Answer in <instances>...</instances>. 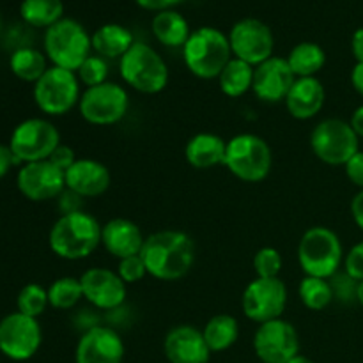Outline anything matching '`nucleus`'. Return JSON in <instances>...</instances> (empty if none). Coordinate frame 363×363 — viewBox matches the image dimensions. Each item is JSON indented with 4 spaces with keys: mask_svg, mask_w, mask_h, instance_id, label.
Returning <instances> with one entry per match:
<instances>
[{
    "mask_svg": "<svg viewBox=\"0 0 363 363\" xmlns=\"http://www.w3.org/2000/svg\"><path fill=\"white\" fill-rule=\"evenodd\" d=\"M41 342L43 332L38 319L16 311L0 321V353L11 360H28L38 353Z\"/></svg>",
    "mask_w": 363,
    "mask_h": 363,
    "instance_id": "14",
    "label": "nucleus"
},
{
    "mask_svg": "<svg viewBox=\"0 0 363 363\" xmlns=\"http://www.w3.org/2000/svg\"><path fill=\"white\" fill-rule=\"evenodd\" d=\"M163 351L170 363H208L211 357L202 330L191 325H177L169 330Z\"/></svg>",
    "mask_w": 363,
    "mask_h": 363,
    "instance_id": "20",
    "label": "nucleus"
},
{
    "mask_svg": "<svg viewBox=\"0 0 363 363\" xmlns=\"http://www.w3.org/2000/svg\"><path fill=\"white\" fill-rule=\"evenodd\" d=\"M287 287L282 279H259L255 277L243 291L241 308L250 321L262 325L282 318L287 305Z\"/></svg>",
    "mask_w": 363,
    "mask_h": 363,
    "instance_id": "12",
    "label": "nucleus"
},
{
    "mask_svg": "<svg viewBox=\"0 0 363 363\" xmlns=\"http://www.w3.org/2000/svg\"><path fill=\"white\" fill-rule=\"evenodd\" d=\"M287 64L293 69L296 78L315 77L326 64V53L321 45L312 41L298 43L289 55L286 57Z\"/></svg>",
    "mask_w": 363,
    "mask_h": 363,
    "instance_id": "28",
    "label": "nucleus"
},
{
    "mask_svg": "<svg viewBox=\"0 0 363 363\" xmlns=\"http://www.w3.org/2000/svg\"><path fill=\"white\" fill-rule=\"evenodd\" d=\"M18 190L32 202H46L60 197L66 191L64 170L53 165L50 160L21 165L16 177Z\"/></svg>",
    "mask_w": 363,
    "mask_h": 363,
    "instance_id": "16",
    "label": "nucleus"
},
{
    "mask_svg": "<svg viewBox=\"0 0 363 363\" xmlns=\"http://www.w3.org/2000/svg\"><path fill=\"white\" fill-rule=\"evenodd\" d=\"M351 216H353L358 229L363 230V190L358 191L351 201Z\"/></svg>",
    "mask_w": 363,
    "mask_h": 363,
    "instance_id": "45",
    "label": "nucleus"
},
{
    "mask_svg": "<svg viewBox=\"0 0 363 363\" xmlns=\"http://www.w3.org/2000/svg\"><path fill=\"white\" fill-rule=\"evenodd\" d=\"M254 351L262 363H287L300 354V337L289 321L273 319L255 330Z\"/></svg>",
    "mask_w": 363,
    "mask_h": 363,
    "instance_id": "15",
    "label": "nucleus"
},
{
    "mask_svg": "<svg viewBox=\"0 0 363 363\" xmlns=\"http://www.w3.org/2000/svg\"><path fill=\"white\" fill-rule=\"evenodd\" d=\"M9 67L16 78L35 84L48 69L46 55L35 48H18L11 55Z\"/></svg>",
    "mask_w": 363,
    "mask_h": 363,
    "instance_id": "31",
    "label": "nucleus"
},
{
    "mask_svg": "<svg viewBox=\"0 0 363 363\" xmlns=\"http://www.w3.org/2000/svg\"><path fill=\"white\" fill-rule=\"evenodd\" d=\"M298 262L307 277L332 279L344 262L342 243L335 230L323 225L305 230L298 243Z\"/></svg>",
    "mask_w": 363,
    "mask_h": 363,
    "instance_id": "4",
    "label": "nucleus"
},
{
    "mask_svg": "<svg viewBox=\"0 0 363 363\" xmlns=\"http://www.w3.org/2000/svg\"><path fill=\"white\" fill-rule=\"evenodd\" d=\"M66 188L82 199L99 197L105 194L112 183V176L106 165L92 158L77 160L69 169L64 172Z\"/></svg>",
    "mask_w": 363,
    "mask_h": 363,
    "instance_id": "21",
    "label": "nucleus"
},
{
    "mask_svg": "<svg viewBox=\"0 0 363 363\" xmlns=\"http://www.w3.org/2000/svg\"><path fill=\"white\" fill-rule=\"evenodd\" d=\"M18 163L20 162H18L16 156L13 155V151H11L9 145L0 144V179H2V177L6 176V174L9 172L14 165H18Z\"/></svg>",
    "mask_w": 363,
    "mask_h": 363,
    "instance_id": "44",
    "label": "nucleus"
},
{
    "mask_svg": "<svg viewBox=\"0 0 363 363\" xmlns=\"http://www.w3.org/2000/svg\"><path fill=\"white\" fill-rule=\"evenodd\" d=\"M140 257L147 275L174 282L188 275L195 262V243L183 230H158L145 238Z\"/></svg>",
    "mask_w": 363,
    "mask_h": 363,
    "instance_id": "1",
    "label": "nucleus"
},
{
    "mask_svg": "<svg viewBox=\"0 0 363 363\" xmlns=\"http://www.w3.org/2000/svg\"><path fill=\"white\" fill-rule=\"evenodd\" d=\"M117 275L128 286V284H137L142 279H145L147 269H145V264L140 255H133V257L121 259L119 266H117Z\"/></svg>",
    "mask_w": 363,
    "mask_h": 363,
    "instance_id": "38",
    "label": "nucleus"
},
{
    "mask_svg": "<svg viewBox=\"0 0 363 363\" xmlns=\"http://www.w3.org/2000/svg\"><path fill=\"white\" fill-rule=\"evenodd\" d=\"M80 87L82 84L74 71L50 66L46 73L34 84V101L46 116H66L80 103Z\"/></svg>",
    "mask_w": 363,
    "mask_h": 363,
    "instance_id": "8",
    "label": "nucleus"
},
{
    "mask_svg": "<svg viewBox=\"0 0 363 363\" xmlns=\"http://www.w3.org/2000/svg\"><path fill=\"white\" fill-rule=\"evenodd\" d=\"M202 335L211 353H222L240 339V323L230 314H216L206 323Z\"/></svg>",
    "mask_w": 363,
    "mask_h": 363,
    "instance_id": "27",
    "label": "nucleus"
},
{
    "mask_svg": "<svg viewBox=\"0 0 363 363\" xmlns=\"http://www.w3.org/2000/svg\"><path fill=\"white\" fill-rule=\"evenodd\" d=\"M227 142L215 133H197L188 140L184 158L194 169L208 170L223 165Z\"/></svg>",
    "mask_w": 363,
    "mask_h": 363,
    "instance_id": "24",
    "label": "nucleus"
},
{
    "mask_svg": "<svg viewBox=\"0 0 363 363\" xmlns=\"http://www.w3.org/2000/svg\"><path fill=\"white\" fill-rule=\"evenodd\" d=\"M351 84H353L354 91L363 98V62L354 64L353 71H351Z\"/></svg>",
    "mask_w": 363,
    "mask_h": 363,
    "instance_id": "47",
    "label": "nucleus"
},
{
    "mask_svg": "<svg viewBox=\"0 0 363 363\" xmlns=\"http://www.w3.org/2000/svg\"><path fill=\"white\" fill-rule=\"evenodd\" d=\"M234 177L245 183H261L272 172V147L262 137L254 133L234 135L227 140L225 162Z\"/></svg>",
    "mask_w": 363,
    "mask_h": 363,
    "instance_id": "7",
    "label": "nucleus"
},
{
    "mask_svg": "<svg viewBox=\"0 0 363 363\" xmlns=\"http://www.w3.org/2000/svg\"><path fill=\"white\" fill-rule=\"evenodd\" d=\"M346 169V176L354 186H358L360 190H363V151H358L350 162L344 165Z\"/></svg>",
    "mask_w": 363,
    "mask_h": 363,
    "instance_id": "40",
    "label": "nucleus"
},
{
    "mask_svg": "<svg viewBox=\"0 0 363 363\" xmlns=\"http://www.w3.org/2000/svg\"><path fill=\"white\" fill-rule=\"evenodd\" d=\"M45 55L53 66L64 67L77 73L89 55H92L91 35L80 21L73 18H62L46 28L45 32Z\"/></svg>",
    "mask_w": 363,
    "mask_h": 363,
    "instance_id": "6",
    "label": "nucleus"
},
{
    "mask_svg": "<svg viewBox=\"0 0 363 363\" xmlns=\"http://www.w3.org/2000/svg\"><path fill=\"white\" fill-rule=\"evenodd\" d=\"M48 160L53 163V165L59 167L60 170H64V172H66V170L69 169L74 162H77V156H74V151L69 147V145L60 144L59 147L52 152V156H50Z\"/></svg>",
    "mask_w": 363,
    "mask_h": 363,
    "instance_id": "41",
    "label": "nucleus"
},
{
    "mask_svg": "<svg viewBox=\"0 0 363 363\" xmlns=\"http://www.w3.org/2000/svg\"><path fill=\"white\" fill-rule=\"evenodd\" d=\"M344 272L357 282L363 280V241L354 245L344 257Z\"/></svg>",
    "mask_w": 363,
    "mask_h": 363,
    "instance_id": "39",
    "label": "nucleus"
},
{
    "mask_svg": "<svg viewBox=\"0 0 363 363\" xmlns=\"http://www.w3.org/2000/svg\"><path fill=\"white\" fill-rule=\"evenodd\" d=\"M80 284L85 300L99 311H117L126 301V284L108 268H89L82 273Z\"/></svg>",
    "mask_w": 363,
    "mask_h": 363,
    "instance_id": "17",
    "label": "nucleus"
},
{
    "mask_svg": "<svg viewBox=\"0 0 363 363\" xmlns=\"http://www.w3.org/2000/svg\"><path fill=\"white\" fill-rule=\"evenodd\" d=\"M108 73L110 67L106 59L99 55H89L87 59L84 60L80 67L77 69V77L80 80V84L84 85L85 89L96 87V85H101L105 82H108Z\"/></svg>",
    "mask_w": 363,
    "mask_h": 363,
    "instance_id": "35",
    "label": "nucleus"
},
{
    "mask_svg": "<svg viewBox=\"0 0 363 363\" xmlns=\"http://www.w3.org/2000/svg\"><path fill=\"white\" fill-rule=\"evenodd\" d=\"M287 363H314L308 357H303V354H296L294 358H291Z\"/></svg>",
    "mask_w": 363,
    "mask_h": 363,
    "instance_id": "49",
    "label": "nucleus"
},
{
    "mask_svg": "<svg viewBox=\"0 0 363 363\" xmlns=\"http://www.w3.org/2000/svg\"><path fill=\"white\" fill-rule=\"evenodd\" d=\"M351 52H353V57L357 59V64L363 62V27L357 28L351 38Z\"/></svg>",
    "mask_w": 363,
    "mask_h": 363,
    "instance_id": "46",
    "label": "nucleus"
},
{
    "mask_svg": "<svg viewBox=\"0 0 363 363\" xmlns=\"http://www.w3.org/2000/svg\"><path fill=\"white\" fill-rule=\"evenodd\" d=\"M135 2H137V6L142 7V9L160 13V11L172 9V7H176L177 4H181L183 0H135Z\"/></svg>",
    "mask_w": 363,
    "mask_h": 363,
    "instance_id": "43",
    "label": "nucleus"
},
{
    "mask_svg": "<svg viewBox=\"0 0 363 363\" xmlns=\"http://www.w3.org/2000/svg\"><path fill=\"white\" fill-rule=\"evenodd\" d=\"M311 147L323 163L346 165L360 151V137L342 119H325L311 133Z\"/></svg>",
    "mask_w": 363,
    "mask_h": 363,
    "instance_id": "9",
    "label": "nucleus"
},
{
    "mask_svg": "<svg viewBox=\"0 0 363 363\" xmlns=\"http://www.w3.org/2000/svg\"><path fill=\"white\" fill-rule=\"evenodd\" d=\"M350 124L351 128H353L354 133H357L360 138H363V105H360L357 110H354L353 116H351L350 119Z\"/></svg>",
    "mask_w": 363,
    "mask_h": 363,
    "instance_id": "48",
    "label": "nucleus"
},
{
    "mask_svg": "<svg viewBox=\"0 0 363 363\" xmlns=\"http://www.w3.org/2000/svg\"><path fill=\"white\" fill-rule=\"evenodd\" d=\"M294 82L296 77L287 64V59L273 55L254 67L252 91L261 101L280 103L286 101Z\"/></svg>",
    "mask_w": 363,
    "mask_h": 363,
    "instance_id": "19",
    "label": "nucleus"
},
{
    "mask_svg": "<svg viewBox=\"0 0 363 363\" xmlns=\"http://www.w3.org/2000/svg\"><path fill=\"white\" fill-rule=\"evenodd\" d=\"M252 84H254V66L234 57L218 77L220 91L229 98H240L247 94L248 91H252Z\"/></svg>",
    "mask_w": 363,
    "mask_h": 363,
    "instance_id": "29",
    "label": "nucleus"
},
{
    "mask_svg": "<svg viewBox=\"0 0 363 363\" xmlns=\"http://www.w3.org/2000/svg\"><path fill=\"white\" fill-rule=\"evenodd\" d=\"M330 280V286L333 291V300H339L342 303H351L357 300L358 282L346 272H337Z\"/></svg>",
    "mask_w": 363,
    "mask_h": 363,
    "instance_id": "37",
    "label": "nucleus"
},
{
    "mask_svg": "<svg viewBox=\"0 0 363 363\" xmlns=\"http://www.w3.org/2000/svg\"><path fill=\"white\" fill-rule=\"evenodd\" d=\"M284 259L277 248L264 247L254 255V269L259 279H279Z\"/></svg>",
    "mask_w": 363,
    "mask_h": 363,
    "instance_id": "36",
    "label": "nucleus"
},
{
    "mask_svg": "<svg viewBox=\"0 0 363 363\" xmlns=\"http://www.w3.org/2000/svg\"><path fill=\"white\" fill-rule=\"evenodd\" d=\"M124 347L119 333L110 326L96 325L82 333L74 350V363H123Z\"/></svg>",
    "mask_w": 363,
    "mask_h": 363,
    "instance_id": "18",
    "label": "nucleus"
},
{
    "mask_svg": "<svg viewBox=\"0 0 363 363\" xmlns=\"http://www.w3.org/2000/svg\"><path fill=\"white\" fill-rule=\"evenodd\" d=\"M121 78L142 94H158L169 84V67L163 57L147 43L135 41L119 60Z\"/></svg>",
    "mask_w": 363,
    "mask_h": 363,
    "instance_id": "5",
    "label": "nucleus"
},
{
    "mask_svg": "<svg viewBox=\"0 0 363 363\" xmlns=\"http://www.w3.org/2000/svg\"><path fill=\"white\" fill-rule=\"evenodd\" d=\"M60 145V133L55 124L41 117L21 121L11 133L9 147L21 165L43 162Z\"/></svg>",
    "mask_w": 363,
    "mask_h": 363,
    "instance_id": "11",
    "label": "nucleus"
},
{
    "mask_svg": "<svg viewBox=\"0 0 363 363\" xmlns=\"http://www.w3.org/2000/svg\"><path fill=\"white\" fill-rule=\"evenodd\" d=\"M229 43L234 59L243 60L254 67L273 57L275 50L272 28L257 18H243L236 21L229 32Z\"/></svg>",
    "mask_w": 363,
    "mask_h": 363,
    "instance_id": "13",
    "label": "nucleus"
},
{
    "mask_svg": "<svg viewBox=\"0 0 363 363\" xmlns=\"http://www.w3.org/2000/svg\"><path fill=\"white\" fill-rule=\"evenodd\" d=\"M151 28L155 38L169 48H183L191 34L186 18L174 9L156 13Z\"/></svg>",
    "mask_w": 363,
    "mask_h": 363,
    "instance_id": "26",
    "label": "nucleus"
},
{
    "mask_svg": "<svg viewBox=\"0 0 363 363\" xmlns=\"http://www.w3.org/2000/svg\"><path fill=\"white\" fill-rule=\"evenodd\" d=\"M92 52L103 59H123L124 53L135 45L133 34L124 25L105 23L91 35Z\"/></svg>",
    "mask_w": 363,
    "mask_h": 363,
    "instance_id": "25",
    "label": "nucleus"
},
{
    "mask_svg": "<svg viewBox=\"0 0 363 363\" xmlns=\"http://www.w3.org/2000/svg\"><path fill=\"white\" fill-rule=\"evenodd\" d=\"M357 301L363 307V280L358 282V289H357Z\"/></svg>",
    "mask_w": 363,
    "mask_h": 363,
    "instance_id": "50",
    "label": "nucleus"
},
{
    "mask_svg": "<svg viewBox=\"0 0 363 363\" xmlns=\"http://www.w3.org/2000/svg\"><path fill=\"white\" fill-rule=\"evenodd\" d=\"M300 300L308 311H325L333 301V291L330 286V280L318 279V277H303L298 287Z\"/></svg>",
    "mask_w": 363,
    "mask_h": 363,
    "instance_id": "32",
    "label": "nucleus"
},
{
    "mask_svg": "<svg viewBox=\"0 0 363 363\" xmlns=\"http://www.w3.org/2000/svg\"><path fill=\"white\" fill-rule=\"evenodd\" d=\"M82 298H84V291H82L80 279H74V277H60L53 280L52 286L48 287L50 307L57 311H69Z\"/></svg>",
    "mask_w": 363,
    "mask_h": 363,
    "instance_id": "33",
    "label": "nucleus"
},
{
    "mask_svg": "<svg viewBox=\"0 0 363 363\" xmlns=\"http://www.w3.org/2000/svg\"><path fill=\"white\" fill-rule=\"evenodd\" d=\"M80 116L94 126H112L121 123L130 110V94L116 82H105L82 92L78 103Z\"/></svg>",
    "mask_w": 363,
    "mask_h": 363,
    "instance_id": "10",
    "label": "nucleus"
},
{
    "mask_svg": "<svg viewBox=\"0 0 363 363\" xmlns=\"http://www.w3.org/2000/svg\"><path fill=\"white\" fill-rule=\"evenodd\" d=\"M82 201H84V199H82L80 195L73 194V191H69L66 188V191L60 195V209H62V215H66V213L82 211Z\"/></svg>",
    "mask_w": 363,
    "mask_h": 363,
    "instance_id": "42",
    "label": "nucleus"
},
{
    "mask_svg": "<svg viewBox=\"0 0 363 363\" xmlns=\"http://www.w3.org/2000/svg\"><path fill=\"white\" fill-rule=\"evenodd\" d=\"M326 101V91L315 77L296 78L286 98V108L294 119L308 121L318 116Z\"/></svg>",
    "mask_w": 363,
    "mask_h": 363,
    "instance_id": "23",
    "label": "nucleus"
},
{
    "mask_svg": "<svg viewBox=\"0 0 363 363\" xmlns=\"http://www.w3.org/2000/svg\"><path fill=\"white\" fill-rule=\"evenodd\" d=\"M145 238L140 227L128 218H112L101 225V245L112 257L126 259L140 255Z\"/></svg>",
    "mask_w": 363,
    "mask_h": 363,
    "instance_id": "22",
    "label": "nucleus"
},
{
    "mask_svg": "<svg viewBox=\"0 0 363 363\" xmlns=\"http://www.w3.org/2000/svg\"><path fill=\"white\" fill-rule=\"evenodd\" d=\"M183 59L194 77L202 80L218 78L233 59L229 35L216 27L197 28L183 46Z\"/></svg>",
    "mask_w": 363,
    "mask_h": 363,
    "instance_id": "3",
    "label": "nucleus"
},
{
    "mask_svg": "<svg viewBox=\"0 0 363 363\" xmlns=\"http://www.w3.org/2000/svg\"><path fill=\"white\" fill-rule=\"evenodd\" d=\"M48 305V289H45V287L39 286V284H27V286L21 287V291L18 293V312L28 315V318L38 319L39 315L46 311Z\"/></svg>",
    "mask_w": 363,
    "mask_h": 363,
    "instance_id": "34",
    "label": "nucleus"
},
{
    "mask_svg": "<svg viewBox=\"0 0 363 363\" xmlns=\"http://www.w3.org/2000/svg\"><path fill=\"white\" fill-rule=\"evenodd\" d=\"M0 30H2V18H0Z\"/></svg>",
    "mask_w": 363,
    "mask_h": 363,
    "instance_id": "51",
    "label": "nucleus"
},
{
    "mask_svg": "<svg viewBox=\"0 0 363 363\" xmlns=\"http://www.w3.org/2000/svg\"><path fill=\"white\" fill-rule=\"evenodd\" d=\"M20 16L32 27L50 28L64 18V4L62 0H23Z\"/></svg>",
    "mask_w": 363,
    "mask_h": 363,
    "instance_id": "30",
    "label": "nucleus"
},
{
    "mask_svg": "<svg viewBox=\"0 0 363 363\" xmlns=\"http://www.w3.org/2000/svg\"><path fill=\"white\" fill-rule=\"evenodd\" d=\"M50 250L66 261H82L101 245V223L87 211L60 215L48 234Z\"/></svg>",
    "mask_w": 363,
    "mask_h": 363,
    "instance_id": "2",
    "label": "nucleus"
}]
</instances>
